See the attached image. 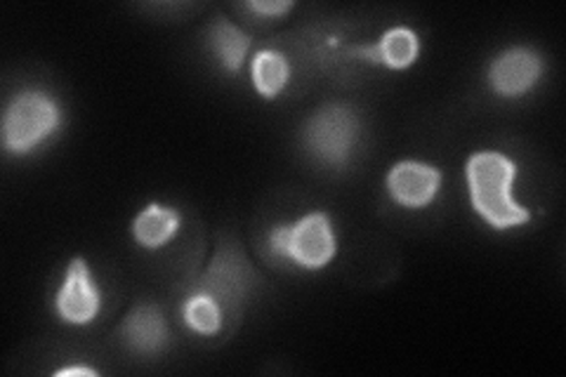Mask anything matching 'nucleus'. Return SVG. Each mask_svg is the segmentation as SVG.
<instances>
[{"mask_svg": "<svg viewBox=\"0 0 566 377\" xmlns=\"http://www.w3.org/2000/svg\"><path fill=\"white\" fill-rule=\"evenodd\" d=\"M515 177L517 164L501 151H476L468 158L465 179L472 208L499 231L522 227L531 220V212L512 199Z\"/></svg>", "mask_w": 566, "mask_h": 377, "instance_id": "1", "label": "nucleus"}, {"mask_svg": "<svg viewBox=\"0 0 566 377\" xmlns=\"http://www.w3.org/2000/svg\"><path fill=\"white\" fill-rule=\"evenodd\" d=\"M62 123V109L55 97L39 90L17 95L3 116V145L10 154L24 156L55 133Z\"/></svg>", "mask_w": 566, "mask_h": 377, "instance_id": "2", "label": "nucleus"}, {"mask_svg": "<svg viewBox=\"0 0 566 377\" xmlns=\"http://www.w3.org/2000/svg\"><path fill=\"white\" fill-rule=\"evenodd\" d=\"M270 250L272 255L293 260L303 269H322L335 258L338 243H335L331 218L316 210L293 224L274 227L270 231Z\"/></svg>", "mask_w": 566, "mask_h": 377, "instance_id": "3", "label": "nucleus"}, {"mask_svg": "<svg viewBox=\"0 0 566 377\" xmlns=\"http://www.w3.org/2000/svg\"><path fill=\"white\" fill-rule=\"evenodd\" d=\"M253 269L234 245H220L201 279L191 285V293H203L216 300L224 316H234L253 285Z\"/></svg>", "mask_w": 566, "mask_h": 377, "instance_id": "4", "label": "nucleus"}, {"mask_svg": "<svg viewBox=\"0 0 566 377\" xmlns=\"http://www.w3.org/2000/svg\"><path fill=\"white\" fill-rule=\"evenodd\" d=\"M357 114L343 104L324 106L305 125V145L316 156L333 166H343L357 142Z\"/></svg>", "mask_w": 566, "mask_h": 377, "instance_id": "5", "label": "nucleus"}, {"mask_svg": "<svg viewBox=\"0 0 566 377\" xmlns=\"http://www.w3.org/2000/svg\"><path fill=\"white\" fill-rule=\"evenodd\" d=\"M102 295L93 279L91 266L83 258L69 262V269L62 281V289L55 297V312L64 323L71 326H87L99 316Z\"/></svg>", "mask_w": 566, "mask_h": 377, "instance_id": "6", "label": "nucleus"}, {"mask_svg": "<svg viewBox=\"0 0 566 377\" xmlns=\"http://www.w3.org/2000/svg\"><path fill=\"white\" fill-rule=\"evenodd\" d=\"M543 74V60L528 48H512L501 52L491 62L489 81L495 93L503 97H522L538 83Z\"/></svg>", "mask_w": 566, "mask_h": 377, "instance_id": "7", "label": "nucleus"}, {"mask_svg": "<svg viewBox=\"0 0 566 377\" xmlns=\"http://www.w3.org/2000/svg\"><path fill=\"white\" fill-rule=\"evenodd\" d=\"M441 189V170L420 160H401L387 175V191L403 208H424Z\"/></svg>", "mask_w": 566, "mask_h": 377, "instance_id": "8", "label": "nucleus"}, {"mask_svg": "<svg viewBox=\"0 0 566 377\" xmlns=\"http://www.w3.org/2000/svg\"><path fill=\"white\" fill-rule=\"evenodd\" d=\"M123 345L137 354H156L168 347L170 331L156 304H137L120 326Z\"/></svg>", "mask_w": 566, "mask_h": 377, "instance_id": "9", "label": "nucleus"}, {"mask_svg": "<svg viewBox=\"0 0 566 377\" xmlns=\"http://www.w3.org/2000/svg\"><path fill=\"white\" fill-rule=\"evenodd\" d=\"M349 55L370 64H382L387 69H406L420 55V39L411 29L395 27L382 33V39L374 45L352 48Z\"/></svg>", "mask_w": 566, "mask_h": 377, "instance_id": "10", "label": "nucleus"}, {"mask_svg": "<svg viewBox=\"0 0 566 377\" xmlns=\"http://www.w3.org/2000/svg\"><path fill=\"white\" fill-rule=\"evenodd\" d=\"M180 229V212L168 206L151 203L133 222V237L142 248L156 250L166 245Z\"/></svg>", "mask_w": 566, "mask_h": 377, "instance_id": "11", "label": "nucleus"}, {"mask_svg": "<svg viewBox=\"0 0 566 377\" xmlns=\"http://www.w3.org/2000/svg\"><path fill=\"white\" fill-rule=\"evenodd\" d=\"M208 43H210V50L216 52L220 64L227 71H232V74H239L245 62V52L251 48V35L241 31L232 22L218 20L208 31Z\"/></svg>", "mask_w": 566, "mask_h": 377, "instance_id": "12", "label": "nucleus"}, {"mask_svg": "<svg viewBox=\"0 0 566 377\" xmlns=\"http://www.w3.org/2000/svg\"><path fill=\"white\" fill-rule=\"evenodd\" d=\"M251 76L258 93L264 100H274L283 87H286L291 78V66L289 60L276 50H262L253 57L251 64Z\"/></svg>", "mask_w": 566, "mask_h": 377, "instance_id": "13", "label": "nucleus"}, {"mask_svg": "<svg viewBox=\"0 0 566 377\" xmlns=\"http://www.w3.org/2000/svg\"><path fill=\"white\" fill-rule=\"evenodd\" d=\"M182 318L187 326L199 335H216V333H220L222 323H224V314H222L220 304L203 293H191L185 300Z\"/></svg>", "mask_w": 566, "mask_h": 377, "instance_id": "14", "label": "nucleus"}, {"mask_svg": "<svg viewBox=\"0 0 566 377\" xmlns=\"http://www.w3.org/2000/svg\"><path fill=\"white\" fill-rule=\"evenodd\" d=\"M243 10L255 12L258 17H268V20H276V17L291 12L293 3L291 0H286V3H283V0H279V3H245Z\"/></svg>", "mask_w": 566, "mask_h": 377, "instance_id": "15", "label": "nucleus"}, {"mask_svg": "<svg viewBox=\"0 0 566 377\" xmlns=\"http://www.w3.org/2000/svg\"><path fill=\"white\" fill-rule=\"evenodd\" d=\"M55 375L60 377H71V375H83V377H97V370L93 368H83V366H69L64 370H57Z\"/></svg>", "mask_w": 566, "mask_h": 377, "instance_id": "16", "label": "nucleus"}]
</instances>
